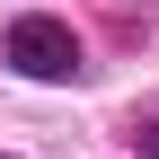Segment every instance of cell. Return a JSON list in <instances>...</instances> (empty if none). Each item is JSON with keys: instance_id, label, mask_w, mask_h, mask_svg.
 <instances>
[{"instance_id": "3957f363", "label": "cell", "mask_w": 159, "mask_h": 159, "mask_svg": "<svg viewBox=\"0 0 159 159\" xmlns=\"http://www.w3.org/2000/svg\"><path fill=\"white\" fill-rule=\"evenodd\" d=\"M0 159H18V150H0Z\"/></svg>"}, {"instance_id": "7a4b0ae2", "label": "cell", "mask_w": 159, "mask_h": 159, "mask_svg": "<svg viewBox=\"0 0 159 159\" xmlns=\"http://www.w3.org/2000/svg\"><path fill=\"white\" fill-rule=\"evenodd\" d=\"M124 142H133V159H159V115H133Z\"/></svg>"}, {"instance_id": "6da1fadb", "label": "cell", "mask_w": 159, "mask_h": 159, "mask_svg": "<svg viewBox=\"0 0 159 159\" xmlns=\"http://www.w3.org/2000/svg\"><path fill=\"white\" fill-rule=\"evenodd\" d=\"M0 62H9L18 80H35V89H71L80 71V35H71V18H53V9H27V18H9L0 27Z\"/></svg>"}]
</instances>
